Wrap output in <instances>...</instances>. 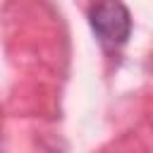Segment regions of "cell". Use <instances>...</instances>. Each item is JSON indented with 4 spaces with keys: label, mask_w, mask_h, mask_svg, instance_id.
<instances>
[{
    "label": "cell",
    "mask_w": 153,
    "mask_h": 153,
    "mask_svg": "<svg viewBox=\"0 0 153 153\" xmlns=\"http://www.w3.org/2000/svg\"><path fill=\"white\" fill-rule=\"evenodd\" d=\"M91 29L103 48H120L131 33V17L122 0H98L88 12Z\"/></svg>",
    "instance_id": "6da1fadb"
}]
</instances>
